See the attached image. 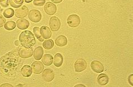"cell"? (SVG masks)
<instances>
[{
	"instance_id": "6da1fadb",
	"label": "cell",
	"mask_w": 133,
	"mask_h": 87,
	"mask_svg": "<svg viewBox=\"0 0 133 87\" xmlns=\"http://www.w3.org/2000/svg\"><path fill=\"white\" fill-rule=\"evenodd\" d=\"M19 42L24 47H32L36 44V41L34 34L29 30H24L19 36Z\"/></svg>"
},
{
	"instance_id": "7a4b0ae2",
	"label": "cell",
	"mask_w": 133,
	"mask_h": 87,
	"mask_svg": "<svg viewBox=\"0 0 133 87\" xmlns=\"http://www.w3.org/2000/svg\"><path fill=\"white\" fill-rule=\"evenodd\" d=\"M28 17L33 23H39L42 19V14L39 10H31L28 12Z\"/></svg>"
},
{
	"instance_id": "3957f363",
	"label": "cell",
	"mask_w": 133,
	"mask_h": 87,
	"mask_svg": "<svg viewBox=\"0 0 133 87\" xmlns=\"http://www.w3.org/2000/svg\"><path fill=\"white\" fill-rule=\"evenodd\" d=\"M49 25L52 32H57L61 26L60 20L56 16H52L50 19Z\"/></svg>"
},
{
	"instance_id": "277c9868",
	"label": "cell",
	"mask_w": 133,
	"mask_h": 87,
	"mask_svg": "<svg viewBox=\"0 0 133 87\" xmlns=\"http://www.w3.org/2000/svg\"><path fill=\"white\" fill-rule=\"evenodd\" d=\"M67 22L70 27L76 28L79 25L80 23V19L79 16L77 15H70L68 17Z\"/></svg>"
},
{
	"instance_id": "5b68a950",
	"label": "cell",
	"mask_w": 133,
	"mask_h": 87,
	"mask_svg": "<svg viewBox=\"0 0 133 87\" xmlns=\"http://www.w3.org/2000/svg\"><path fill=\"white\" fill-rule=\"evenodd\" d=\"M75 70L77 72H80L84 71L87 67V63L85 60L79 58L76 61L74 65Z\"/></svg>"
},
{
	"instance_id": "8992f818",
	"label": "cell",
	"mask_w": 133,
	"mask_h": 87,
	"mask_svg": "<svg viewBox=\"0 0 133 87\" xmlns=\"http://www.w3.org/2000/svg\"><path fill=\"white\" fill-rule=\"evenodd\" d=\"M33 55V50L32 47H23L20 48L19 51V55L23 58H28L32 56Z\"/></svg>"
},
{
	"instance_id": "52a82bcc",
	"label": "cell",
	"mask_w": 133,
	"mask_h": 87,
	"mask_svg": "<svg viewBox=\"0 0 133 87\" xmlns=\"http://www.w3.org/2000/svg\"><path fill=\"white\" fill-rule=\"evenodd\" d=\"M42 78L46 82H50L55 78V73L51 69H46L42 71Z\"/></svg>"
},
{
	"instance_id": "ba28073f",
	"label": "cell",
	"mask_w": 133,
	"mask_h": 87,
	"mask_svg": "<svg viewBox=\"0 0 133 87\" xmlns=\"http://www.w3.org/2000/svg\"><path fill=\"white\" fill-rule=\"evenodd\" d=\"M44 10L45 13L47 14L48 15H52L56 12L57 8L56 6L54 3L48 2L45 3V5L44 6Z\"/></svg>"
},
{
	"instance_id": "9c48e42d",
	"label": "cell",
	"mask_w": 133,
	"mask_h": 87,
	"mask_svg": "<svg viewBox=\"0 0 133 87\" xmlns=\"http://www.w3.org/2000/svg\"><path fill=\"white\" fill-rule=\"evenodd\" d=\"M29 9L26 6H23L22 7H20L17 8L15 11V15L16 17L18 18H24L28 14Z\"/></svg>"
},
{
	"instance_id": "30bf717a",
	"label": "cell",
	"mask_w": 133,
	"mask_h": 87,
	"mask_svg": "<svg viewBox=\"0 0 133 87\" xmlns=\"http://www.w3.org/2000/svg\"><path fill=\"white\" fill-rule=\"evenodd\" d=\"M90 67L92 70L97 73H101L104 71V66L98 61H93L91 62Z\"/></svg>"
},
{
	"instance_id": "8fae6325",
	"label": "cell",
	"mask_w": 133,
	"mask_h": 87,
	"mask_svg": "<svg viewBox=\"0 0 133 87\" xmlns=\"http://www.w3.org/2000/svg\"><path fill=\"white\" fill-rule=\"evenodd\" d=\"M33 72L36 74H39L42 72L44 70V66L42 62L39 61H35L31 65Z\"/></svg>"
},
{
	"instance_id": "7c38bea8",
	"label": "cell",
	"mask_w": 133,
	"mask_h": 87,
	"mask_svg": "<svg viewBox=\"0 0 133 87\" xmlns=\"http://www.w3.org/2000/svg\"><path fill=\"white\" fill-rule=\"evenodd\" d=\"M40 33L43 39H48L52 36V32L50 29L47 26H42L40 29Z\"/></svg>"
},
{
	"instance_id": "4fadbf2b",
	"label": "cell",
	"mask_w": 133,
	"mask_h": 87,
	"mask_svg": "<svg viewBox=\"0 0 133 87\" xmlns=\"http://www.w3.org/2000/svg\"><path fill=\"white\" fill-rule=\"evenodd\" d=\"M17 27L20 30H25L29 26V22L25 19H20L16 21Z\"/></svg>"
},
{
	"instance_id": "5bb4252c",
	"label": "cell",
	"mask_w": 133,
	"mask_h": 87,
	"mask_svg": "<svg viewBox=\"0 0 133 87\" xmlns=\"http://www.w3.org/2000/svg\"><path fill=\"white\" fill-rule=\"evenodd\" d=\"M97 82L100 85H106L109 82V78L106 74H101L98 76Z\"/></svg>"
},
{
	"instance_id": "9a60e30c",
	"label": "cell",
	"mask_w": 133,
	"mask_h": 87,
	"mask_svg": "<svg viewBox=\"0 0 133 87\" xmlns=\"http://www.w3.org/2000/svg\"><path fill=\"white\" fill-rule=\"evenodd\" d=\"M55 43L58 47H64L68 44V39L65 36L60 35L55 40Z\"/></svg>"
},
{
	"instance_id": "2e32d148",
	"label": "cell",
	"mask_w": 133,
	"mask_h": 87,
	"mask_svg": "<svg viewBox=\"0 0 133 87\" xmlns=\"http://www.w3.org/2000/svg\"><path fill=\"white\" fill-rule=\"evenodd\" d=\"M42 61L45 66H50L53 64L54 58L50 54H45L42 57Z\"/></svg>"
},
{
	"instance_id": "e0dca14e",
	"label": "cell",
	"mask_w": 133,
	"mask_h": 87,
	"mask_svg": "<svg viewBox=\"0 0 133 87\" xmlns=\"http://www.w3.org/2000/svg\"><path fill=\"white\" fill-rule=\"evenodd\" d=\"M44 53V51L43 48L39 46L35 48L34 51H33V56L34 58L36 60H39L42 57Z\"/></svg>"
},
{
	"instance_id": "ac0fdd59",
	"label": "cell",
	"mask_w": 133,
	"mask_h": 87,
	"mask_svg": "<svg viewBox=\"0 0 133 87\" xmlns=\"http://www.w3.org/2000/svg\"><path fill=\"white\" fill-rule=\"evenodd\" d=\"M21 73L24 77H29L33 73L32 68L29 65H25L21 69Z\"/></svg>"
},
{
	"instance_id": "d6986e66",
	"label": "cell",
	"mask_w": 133,
	"mask_h": 87,
	"mask_svg": "<svg viewBox=\"0 0 133 87\" xmlns=\"http://www.w3.org/2000/svg\"><path fill=\"white\" fill-rule=\"evenodd\" d=\"M63 61H64V58H63V56L61 53H57L55 55L53 62L56 67L59 68L63 64Z\"/></svg>"
},
{
	"instance_id": "ffe728a7",
	"label": "cell",
	"mask_w": 133,
	"mask_h": 87,
	"mask_svg": "<svg viewBox=\"0 0 133 87\" xmlns=\"http://www.w3.org/2000/svg\"><path fill=\"white\" fill-rule=\"evenodd\" d=\"M24 0H9L10 5L14 8H19L23 5Z\"/></svg>"
},
{
	"instance_id": "44dd1931",
	"label": "cell",
	"mask_w": 133,
	"mask_h": 87,
	"mask_svg": "<svg viewBox=\"0 0 133 87\" xmlns=\"http://www.w3.org/2000/svg\"><path fill=\"white\" fill-rule=\"evenodd\" d=\"M43 46L45 50H51L54 46V42L52 39H47L43 42Z\"/></svg>"
},
{
	"instance_id": "7402d4cb",
	"label": "cell",
	"mask_w": 133,
	"mask_h": 87,
	"mask_svg": "<svg viewBox=\"0 0 133 87\" xmlns=\"http://www.w3.org/2000/svg\"><path fill=\"white\" fill-rule=\"evenodd\" d=\"M4 28L7 30H12L16 28V23L13 21H9L5 23Z\"/></svg>"
},
{
	"instance_id": "603a6c76",
	"label": "cell",
	"mask_w": 133,
	"mask_h": 87,
	"mask_svg": "<svg viewBox=\"0 0 133 87\" xmlns=\"http://www.w3.org/2000/svg\"><path fill=\"white\" fill-rule=\"evenodd\" d=\"M33 33L34 36L36 37L37 39L39 42H43L44 39L43 37H42L41 33H40V28L38 27H34L33 28Z\"/></svg>"
},
{
	"instance_id": "cb8c5ba5",
	"label": "cell",
	"mask_w": 133,
	"mask_h": 87,
	"mask_svg": "<svg viewBox=\"0 0 133 87\" xmlns=\"http://www.w3.org/2000/svg\"><path fill=\"white\" fill-rule=\"evenodd\" d=\"M15 14V12L14 11V10L11 8H8L3 11V15H4L5 17L6 18H11Z\"/></svg>"
},
{
	"instance_id": "d4e9b609",
	"label": "cell",
	"mask_w": 133,
	"mask_h": 87,
	"mask_svg": "<svg viewBox=\"0 0 133 87\" xmlns=\"http://www.w3.org/2000/svg\"><path fill=\"white\" fill-rule=\"evenodd\" d=\"M45 0H34L33 4L36 6H42L45 4Z\"/></svg>"
},
{
	"instance_id": "484cf974",
	"label": "cell",
	"mask_w": 133,
	"mask_h": 87,
	"mask_svg": "<svg viewBox=\"0 0 133 87\" xmlns=\"http://www.w3.org/2000/svg\"><path fill=\"white\" fill-rule=\"evenodd\" d=\"M6 22V19L4 17L0 14V28L2 27Z\"/></svg>"
},
{
	"instance_id": "4316f807",
	"label": "cell",
	"mask_w": 133,
	"mask_h": 87,
	"mask_svg": "<svg viewBox=\"0 0 133 87\" xmlns=\"http://www.w3.org/2000/svg\"><path fill=\"white\" fill-rule=\"evenodd\" d=\"M133 75L131 74L130 76L128 77V82L131 85H133Z\"/></svg>"
},
{
	"instance_id": "83f0119b",
	"label": "cell",
	"mask_w": 133,
	"mask_h": 87,
	"mask_svg": "<svg viewBox=\"0 0 133 87\" xmlns=\"http://www.w3.org/2000/svg\"><path fill=\"white\" fill-rule=\"evenodd\" d=\"M0 86L1 87H3V86H8V87H12L13 86L11 85V84H8V83H5V84H2L1 85H0Z\"/></svg>"
},
{
	"instance_id": "f1b7e54d",
	"label": "cell",
	"mask_w": 133,
	"mask_h": 87,
	"mask_svg": "<svg viewBox=\"0 0 133 87\" xmlns=\"http://www.w3.org/2000/svg\"><path fill=\"white\" fill-rule=\"evenodd\" d=\"M51 1L54 3H61L63 0H51Z\"/></svg>"
},
{
	"instance_id": "f546056e",
	"label": "cell",
	"mask_w": 133,
	"mask_h": 87,
	"mask_svg": "<svg viewBox=\"0 0 133 87\" xmlns=\"http://www.w3.org/2000/svg\"><path fill=\"white\" fill-rule=\"evenodd\" d=\"M78 86H83V87H85V86L83 84H78V85H76L75 86V87H78Z\"/></svg>"
},
{
	"instance_id": "4dcf8cb0",
	"label": "cell",
	"mask_w": 133,
	"mask_h": 87,
	"mask_svg": "<svg viewBox=\"0 0 133 87\" xmlns=\"http://www.w3.org/2000/svg\"><path fill=\"white\" fill-rule=\"evenodd\" d=\"M33 0H24V1H25L26 3H30Z\"/></svg>"
},
{
	"instance_id": "1f68e13d",
	"label": "cell",
	"mask_w": 133,
	"mask_h": 87,
	"mask_svg": "<svg viewBox=\"0 0 133 87\" xmlns=\"http://www.w3.org/2000/svg\"><path fill=\"white\" fill-rule=\"evenodd\" d=\"M19 41H16L15 42V44L16 45V46H19Z\"/></svg>"
},
{
	"instance_id": "d6a6232c",
	"label": "cell",
	"mask_w": 133,
	"mask_h": 87,
	"mask_svg": "<svg viewBox=\"0 0 133 87\" xmlns=\"http://www.w3.org/2000/svg\"><path fill=\"white\" fill-rule=\"evenodd\" d=\"M7 0H0V2H4V1H6Z\"/></svg>"
},
{
	"instance_id": "836d02e7",
	"label": "cell",
	"mask_w": 133,
	"mask_h": 87,
	"mask_svg": "<svg viewBox=\"0 0 133 87\" xmlns=\"http://www.w3.org/2000/svg\"><path fill=\"white\" fill-rule=\"evenodd\" d=\"M0 9H1V6H0Z\"/></svg>"
}]
</instances>
